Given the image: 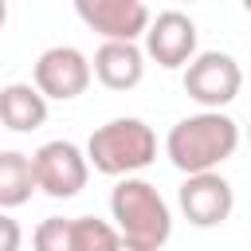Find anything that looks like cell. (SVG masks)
I'll list each match as a JSON object with an SVG mask.
<instances>
[{"label": "cell", "mask_w": 251, "mask_h": 251, "mask_svg": "<svg viewBox=\"0 0 251 251\" xmlns=\"http://www.w3.org/2000/svg\"><path fill=\"white\" fill-rule=\"evenodd\" d=\"M235 149H239V122L227 118L224 110L188 114L165 137V153L184 176L216 173L227 157H235Z\"/></svg>", "instance_id": "1"}, {"label": "cell", "mask_w": 251, "mask_h": 251, "mask_svg": "<svg viewBox=\"0 0 251 251\" xmlns=\"http://www.w3.org/2000/svg\"><path fill=\"white\" fill-rule=\"evenodd\" d=\"M110 216H114V231L122 235V243L141 247V251H161L173 235V212L165 196L157 192V184L141 176H122L114 184Z\"/></svg>", "instance_id": "2"}, {"label": "cell", "mask_w": 251, "mask_h": 251, "mask_svg": "<svg viewBox=\"0 0 251 251\" xmlns=\"http://www.w3.org/2000/svg\"><path fill=\"white\" fill-rule=\"evenodd\" d=\"M82 157L102 176H133L157 161V133L141 118H114L90 133Z\"/></svg>", "instance_id": "3"}, {"label": "cell", "mask_w": 251, "mask_h": 251, "mask_svg": "<svg viewBox=\"0 0 251 251\" xmlns=\"http://www.w3.org/2000/svg\"><path fill=\"white\" fill-rule=\"evenodd\" d=\"M239 86L243 71L227 51H200L184 67V94L204 110H224L227 102L239 98Z\"/></svg>", "instance_id": "4"}, {"label": "cell", "mask_w": 251, "mask_h": 251, "mask_svg": "<svg viewBox=\"0 0 251 251\" xmlns=\"http://www.w3.org/2000/svg\"><path fill=\"white\" fill-rule=\"evenodd\" d=\"M31 176H35L39 192H47L55 200H71L86 188L90 165L75 141H47L31 153Z\"/></svg>", "instance_id": "5"}, {"label": "cell", "mask_w": 251, "mask_h": 251, "mask_svg": "<svg viewBox=\"0 0 251 251\" xmlns=\"http://www.w3.org/2000/svg\"><path fill=\"white\" fill-rule=\"evenodd\" d=\"M78 20L102 35V43H133L149 27V8L141 0H75Z\"/></svg>", "instance_id": "6"}, {"label": "cell", "mask_w": 251, "mask_h": 251, "mask_svg": "<svg viewBox=\"0 0 251 251\" xmlns=\"http://www.w3.org/2000/svg\"><path fill=\"white\" fill-rule=\"evenodd\" d=\"M90 59L78 47H47L35 59V90L55 102H71L90 86Z\"/></svg>", "instance_id": "7"}, {"label": "cell", "mask_w": 251, "mask_h": 251, "mask_svg": "<svg viewBox=\"0 0 251 251\" xmlns=\"http://www.w3.org/2000/svg\"><path fill=\"white\" fill-rule=\"evenodd\" d=\"M141 55H149L157 67H169V71L188 67V59L196 55V24H192V16H184L176 8L157 12V20H149V27H145V51Z\"/></svg>", "instance_id": "8"}, {"label": "cell", "mask_w": 251, "mask_h": 251, "mask_svg": "<svg viewBox=\"0 0 251 251\" xmlns=\"http://www.w3.org/2000/svg\"><path fill=\"white\" fill-rule=\"evenodd\" d=\"M176 200H180L184 220L196 224V227H216V224H224V220L231 216V208H235V192H231V184H227L220 173L184 176Z\"/></svg>", "instance_id": "9"}, {"label": "cell", "mask_w": 251, "mask_h": 251, "mask_svg": "<svg viewBox=\"0 0 251 251\" xmlns=\"http://www.w3.org/2000/svg\"><path fill=\"white\" fill-rule=\"evenodd\" d=\"M90 75H98L106 90H133L145 75V55L137 43H102L94 51Z\"/></svg>", "instance_id": "10"}, {"label": "cell", "mask_w": 251, "mask_h": 251, "mask_svg": "<svg viewBox=\"0 0 251 251\" xmlns=\"http://www.w3.org/2000/svg\"><path fill=\"white\" fill-rule=\"evenodd\" d=\"M47 122V98L31 82L0 86V126L12 133H31Z\"/></svg>", "instance_id": "11"}, {"label": "cell", "mask_w": 251, "mask_h": 251, "mask_svg": "<svg viewBox=\"0 0 251 251\" xmlns=\"http://www.w3.org/2000/svg\"><path fill=\"white\" fill-rule=\"evenodd\" d=\"M35 192V176H31V157L16 153V149H0V212L27 204Z\"/></svg>", "instance_id": "12"}, {"label": "cell", "mask_w": 251, "mask_h": 251, "mask_svg": "<svg viewBox=\"0 0 251 251\" xmlns=\"http://www.w3.org/2000/svg\"><path fill=\"white\" fill-rule=\"evenodd\" d=\"M71 243H75V251H118L122 235L114 231V224H106L98 216H75L71 220Z\"/></svg>", "instance_id": "13"}, {"label": "cell", "mask_w": 251, "mask_h": 251, "mask_svg": "<svg viewBox=\"0 0 251 251\" xmlns=\"http://www.w3.org/2000/svg\"><path fill=\"white\" fill-rule=\"evenodd\" d=\"M31 243H35V251H75V243H71V220L47 216V220L35 227Z\"/></svg>", "instance_id": "14"}, {"label": "cell", "mask_w": 251, "mask_h": 251, "mask_svg": "<svg viewBox=\"0 0 251 251\" xmlns=\"http://www.w3.org/2000/svg\"><path fill=\"white\" fill-rule=\"evenodd\" d=\"M20 243H24L20 224H16L8 212H0V251H20Z\"/></svg>", "instance_id": "15"}, {"label": "cell", "mask_w": 251, "mask_h": 251, "mask_svg": "<svg viewBox=\"0 0 251 251\" xmlns=\"http://www.w3.org/2000/svg\"><path fill=\"white\" fill-rule=\"evenodd\" d=\"M4 20H8V4L0 0V27H4Z\"/></svg>", "instance_id": "16"}, {"label": "cell", "mask_w": 251, "mask_h": 251, "mask_svg": "<svg viewBox=\"0 0 251 251\" xmlns=\"http://www.w3.org/2000/svg\"><path fill=\"white\" fill-rule=\"evenodd\" d=\"M118 251H141V247H129V243H122V247H118Z\"/></svg>", "instance_id": "17"}]
</instances>
